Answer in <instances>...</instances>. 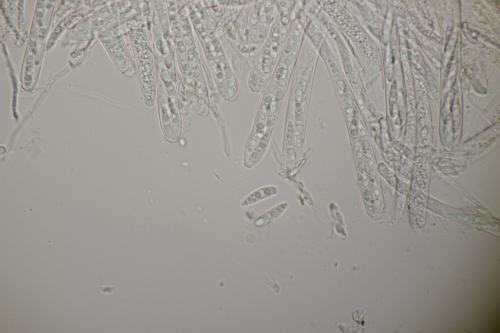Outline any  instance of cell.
I'll return each instance as SVG.
<instances>
[{"mask_svg":"<svg viewBox=\"0 0 500 333\" xmlns=\"http://www.w3.org/2000/svg\"><path fill=\"white\" fill-rule=\"evenodd\" d=\"M278 189L274 186H267L263 187L255 191L242 202L243 206H248L258 202L266 198L270 197L277 194Z\"/></svg>","mask_w":500,"mask_h":333,"instance_id":"obj_1","label":"cell"},{"mask_svg":"<svg viewBox=\"0 0 500 333\" xmlns=\"http://www.w3.org/2000/svg\"><path fill=\"white\" fill-rule=\"evenodd\" d=\"M287 206L288 204L284 203L275 207L257 219L255 221V225L263 226L269 224L280 216L284 211Z\"/></svg>","mask_w":500,"mask_h":333,"instance_id":"obj_2","label":"cell"},{"mask_svg":"<svg viewBox=\"0 0 500 333\" xmlns=\"http://www.w3.org/2000/svg\"><path fill=\"white\" fill-rule=\"evenodd\" d=\"M259 147H260V148H265V147H266V144H265V143H264V142H261V143H260L259 144Z\"/></svg>","mask_w":500,"mask_h":333,"instance_id":"obj_3","label":"cell"}]
</instances>
